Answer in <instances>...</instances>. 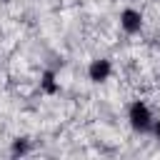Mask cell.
Wrapping results in <instances>:
<instances>
[{
	"label": "cell",
	"instance_id": "obj_6",
	"mask_svg": "<svg viewBox=\"0 0 160 160\" xmlns=\"http://www.w3.org/2000/svg\"><path fill=\"white\" fill-rule=\"evenodd\" d=\"M155 135H158V138H160V122H158V125H155Z\"/></svg>",
	"mask_w": 160,
	"mask_h": 160
},
{
	"label": "cell",
	"instance_id": "obj_1",
	"mask_svg": "<svg viewBox=\"0 0 160 160\" xmlns=\"http://www.w3.org/2000/svg\"><path fill=\"white\" fill-rule=\"evenodd\" d=\"M128 118H130V125H132L135 130H148L150 122H152V115H150V110H148L145 102H132Z\"/></svg>",
	"mask_w": 160,
	"mask_h": 160
},
{
	"label": "cell",
	"instance_id": "obj_2",
	"mask_svg": "<svg viewBox=\"0 0 160 160\" xmlns=\"http://www.w3.org/2000/svg\"><path fill=\"white\" fill-rule=\"evenodd\" d=\"M120 25H122V30L125 32H138L140 28H142V15L138 12V10H132V8H128V10H122L120 12Z\"/></svg>",
	"mask_w": 160,
	"mask_h": 160
},
{
	"label": "cell",
	"instance_id": "obj_3",
	"mask_svg": "<svg viewBox=\"0 0 160 160\" xmlns=\"http://www.w3.org/2000/svg\"><path fill=\"white\" fill-rule=\"evenodd\" d=\"M110 72H112L110 60H102V58L92 60V62H90V68H88V75H90V80H92V82H102V80H108V78H110Z\"/></svg>",
	"mask_w": 160,
	"mask_h": 160
},
{
	"label": "cell",
	"instance_id": "obj_4",
	"mask_svg": "<svg viewBox=\"0 0 160 160\" xmlns=\"http://www.w3.org/2000/svg\"><path fill=\"white\" fill-rule=\"evenodd\" d=\"M42 90H45V92H58V82H55V75H52V72H45V78H42Z\"/></svg>",
	"mask_w": 160,
	"mask_h": 160
},
{
	"label": "cell",
	"instance_id": "obj_5",
	"mask_svg": "<svg viewBox=\"0 0 160 160\" xmlns=\"http://www.w3.org/2000/svg\"><path fill=\"white\" fill-rule=\"evenodd\" d=\"M25 150H28V142H25V140H15L12 152H25Z\"/></svg>",
	"mask_w": 160,
	"mask_h": 160
}]
</instances>
